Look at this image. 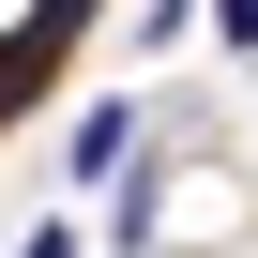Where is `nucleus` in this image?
I'll return each mask as SVG.
<instances>
[{"label": "nucleus", "instance_id": "1", "mask_svg": "<svg viewBox=\"0 0 258 258\" xmlns=\"http://www.w3.org/2000/svg\"><path fill=\"white\" fill-rule=\"evenodd\" d=\"M213 46H243V61H258V0H213Z\"/></svg>", "mask_w": 258, "mask_h": 258}, {"label": "nucleus", "instance_id": "2", "mask_svg": "<svg viewBox=\"0 0 258 258\" xmlns=\"http://www.w3.org/2000/svg\"><path fill=\"white\" fill-rule=\"evenodd\" d=\"M16 258H76V213H46V228H31V243H16Z\"/></svg>", "mask_w": 258, "mask_h": 258}]
</instances>
